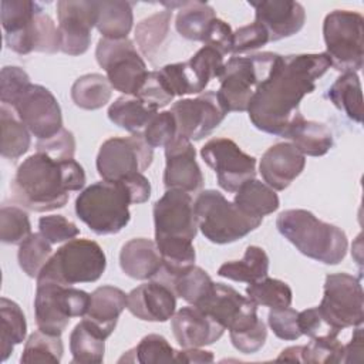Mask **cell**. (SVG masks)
Here are the masks:
<instances>
[{"instance_id": "obj_33", "label": "cell", "mask_w": 364, "mask_h": 364, "mask_svg": "<svg viewBox=\"0 0 364 364\" xmlns=\"http://www.w3.org/2000/svg\"><path fill=\"white\" fill-rule=\"evenodd\" d=\"M162 259V267L172 277H178L195 266V247L191 239L173 236H155Z\"/></svg>"}, {"instance_id": "obj_2", "label": "cell", "mask_w": 364, "mask_h": 364, "mask_svg": "<svg viewBox=\"0 0 364 364\" xmlns=\"http://www.w3.org/2000/svg\"><path fill=\"white\" fill-rule=\"evenodd\" d=\"M84 185L85 172L74 158L57 161L36 152L18 165L10 189L24 209L48 212L64 208L68 192L80 191Z\"/></svg>"}, {"instance_id": "obj_59", "label": "cell", "mask_w": 364, "mask_h": 364, "mask_svg": "<svg viewBox=\"0 0 364 364\" xmlns=\"http://www.w3.org/2000/svg\"><path fill=\"white\" fill-rule=\"evenodd\" d=\"M297 324L301 336H307L310 338L321 337V336H338L340 331L330 327L323 316L320 314L317 307L306 309L303 311H299L297 314Z\"/></svg>"}, {"instance_id": "obj_40", "label": "cell", "mask_w": 364, "mask_h": 364, "mask_svg": "<svg viewBox=\"0 0 364 364\" xmlns=\"http://www.w3.org/2000/svg\"><path fill=\"white\" fill-rule=\"evenodd\" d=\"M64 346L61 336H51L41 330L31 333L26 341L20 361L31 363H54L58 364L63 358Z\"/></svg>"}, {"instance_id": "obj_45", "label": "cell", "mask_w": 364, "mask_h": 364, "mask_svg": "<svg viewBox=\"0 0 364 364\" xmlns=\"http://www.w3.org/2000/svg\"><path fill=\"white\" fill-rule=\"evenodd\" d=\"M31 235L28 213L14 205H3L0 209V239L3 243L20 245Z\"/></svg>"}, {"instance_id": "obj_58", "label": "cell", "mask_w": 364, "mask_h": 364, "mask_svg": "<svg viewBox=\"0 0 364 364\" xmlns=\"http://www.w3.org/2000/svg\"><path fill=\"white\" fill-rule=\"evenodd\" d=\"M202 43L208 47L215 48L222 55L230 54L232 47H233L232 27L226 21H223L222 18L215 17L209 24Z\"/></svg>"}, {"instance_id": "obj_27", "label": "cell", "mask_w": 364, "mask_h": 364, "mask_svg": "<svg viewBox=\"0 0 364 364\" xmlns=\"http://www.w3.org/2000/svg\"><path fill=\"white\" fill-rule=\"evenodd\" d=\"M172 11L162 10L144 20L135 27V41L139 53L149 60L152 65H156L166 48V43L171 34Z\"/></svg>"}, {"instance_id": "obj_19", "label": "cell", "mask_w": 364, "mask_h": 364, "mask_svg": "<svg viewBox=\"0 0 364 364\" xmlns=\"http://www.w3.org/2000/svg\"><path fill=\"white\" fill-rule=\"evenodd\" d=\"M164 185L166 189L196 192L203 186V175L196 162V151L188 138L176 135L165 146Z\"/></svg>"}, {"instance_id": "obj_14", "label": "cell", "mask_w": 364, "mask_h": 364, "mask_svg": "<svg viewBox=\"0 0 364 364\" xmlns=\"http://www.w3.org/2000/svg\"><path fill=\"white\" fill-rule=\"evenodd\" d=\"M179 136L200 141L216 129L228 115L215 91H203L195 98H183L169 109Z\"/></svg>"}, {"instance_id": "obj_23", "label": "cell", "mask_w": 364, "mask_h": 364, "mask_svg": "<svg viewBox=\"0 0 364 364\" xmlns=\"http://www.w3.org/2000/svg\"><path fill=\"white\" fill-rule=\"evenodd\" d=\"M304 166L306 156L291 142H277L262 155L259 172L272 189L284 191Z\"/></svg>"}, {"instance_id": "obj_31", "label": "cell", "mask_w": 364, "mask_h": 364, "mask_svg": "<svg viewBox=\"0 0 364 364\" xmlns=\"http://www.w3.org/2000/svg\"><path fill=\"white\" fill-rule=\"evenodd\" d=\"M132 7L134 3L129 1H98V16L95 27L102 38H128V34L132 30L134 24Z\"/></svg>"}, {"instance_id": "obj_62", "label": "cell", "mask_w": 364, "mask_h": 364, "mask_svg": "<svg viewBox=\"0 0 364 364\" xmlns=\"http://www.w3.org/2000/svg\"><path fill=\"white\" fill-rule=\"evenodd\" d=\"M301 350H303V346H291V347H287L284 348L277 360H286V361H293V363H303L301 361Z\"/></svg>"}, {"instance_id": "obj_57", "label": "cell", "mask_w": 364, "mask_h": 364, "mask_svg": "<svg viewBox=\"0 0 364 364\" xmlns=\"http://www.w3.org/2000/svg\"><path fill=\"white\" fill-rule=\"evenodd\" d=\"M229 334H230V341L236 350H239L243 354H253L264 346V341L267 337V328H266V324L259 318V321L253 327L245 331L229 333Z\"/></svg>"}, {"instance_id": "obj_10", "label": "cell", "mask_w": 364, "mask_h": 364, "mask_svg": "<svg viewBox=\"0 0 364 364\" xmlns=\"http://www.w3.org/2000/svg\"><path fill=\"white\" fill-rule=\"evenodd\" d=\"M95 58L107 73L112 88L125 95L135 97L149 73L144 58L129 38L109 40L101 37L95 48Z\"/></svg>"}, {"instance_id": "obj_6", "label": "cell", "mask_w": 364, "mask_h": 364, "mask_svg": "<svg viewBox=\"0 0 364 364\" xmlns=\"http://www.w3.org/2000/svg\"><path fill=\"white\" fill-rule=\"evenodd\" d=\"M198 229L212 243H233L256 228L263 219L243 213L233 202H229L220 192L206 189L195 200Z\"/></svg>"}, {"instance_id": "obj_22", "label": "cell", "mask_w": 364, "mask_h": 364, "mask_svg": "<svg viewBox=\"0 0 364 364\" xmlns=\"http://www.w3.org/2000/svg\"><path fill=\"white\" fill-rule=\"evenodd\" d=\"M127 309L144 321H168L176 310L175 291L159 282L144 283L127 294Z\"/></svg>"}, {"instance_id": "obj_36", "label": "cell", "mask_w": 364, "mask_h": 364, "mask_svg": "<svg viewBox=\"0 0 364 364\" xmlns=\"http://www.w3.org/2000/svg\"><path fill=\"white\" fill-rule=\"evenodd\" d=\"M112 95V85L108 78L98 73H91L77 78L71 87L73 102L88 111L100 109L109 102Z\"/></svg>"}, {"instance_id": "obj_52", "label": "cell", "mask_w": 364, "mask_h": 364, "mask_svg": "<svg viewBox=\"0 0 364 364\" xmlns=\"http://www.w3.org/2000/svg\"><path fill=\"white\" fill-rule=\"evenodd\" d=\"M30 84V77L23 68L16 65L3 67L0 74V100L3 105L13 107Z\"/></svg>"}, {"instance_id": "obj_44", "label": "cell", "mask_w": 364, "mask_h": 364, "mask_svg": "<svg viewBox=\"0 0 364 364\" xmlns=\"http://www.w3.org/2000/svg\"><path fill=\"white\" fill-rule=\"evenodd\" d=\"M213 283L215 282L202 267L193 266L173 279V291L186 303L196 306L210 291Z\"/></svg>"}, {"instance_id": "obj_38", "label": "cell", "mask_w": 364, "mask_h": 364, "mask_svg": "<svg viewBox=\"0 0 364 364\" xmlns=\"http://www.w3.org/2000/svg\"><path fill=\"white\" fill-rule=\"evenodd\" d=\"M216 17L213 7L203 1H183L175 18L176 31L186 40L203 41L210 21Z\"/></svg>"}, {"instance_id": "obj_8", "label": "cell", "mask_w": 364, "mask_h": 364, "mask_svg": "<svg viewBox=\"0 0 364 364\" xmlns=\"http://www.w3.org/2000/svg\"><path fill=\"white\" fill-rule=\"evenodd\" d=\"M364 18L357 11L334 10L323 23L326 54L340 73H357L364 58Z\"/></svg>"}, {"instance_id": "obj_50", "label": "cell", "mask_w": 364, "mask_h": 364, "mask_svg": "<svg viewBox=\"0 0 364 364\" xmlns=\"http://www.w3.org/2000/svg\"><path fill=\"white\" fill-rule=\"evenodd\" d=\"M178 135L176 122L171 111L156 112L144 129L142 138L152 148H165Z\"/></svg>"}, {"instance_id": "obj_56", "label": "cell", "mask_w": 364, "mask_h": 364, "mask_svg": "<svg viewBox=\"0 0 364 364\" xmlns=\"http://www.w3.org/2000/svg\"><path fill=\"white\" fill-rule=\"evenodd\" d=\"M269 34L266 28L259 23H252L243 27H239L233 31V54H243L247 51L257 50L269 43Z\"/></svg>"}, {"instance_id": "obj_32", "label": "cell", "mask_w": 364, "mask_h": 364, "mask_svg": "<svg viewBox=\"0 0 364 364\" xmlns=\"http://www.w3.org/2000/svg\"><path fill=\"white\" fill-rule=\"evenodd\" d=\"M267 272L269 256L260 246H247L240 260L226 262L218 269L220 277L249 284L266 277Z\"/></svg>"}, {"instance_id": "obj_17", "label": "cell", "mask_w": 364, "mask_h": 364, "mask_svg": "<svg viewBox=\"0 0 364 364\" xmlns=\"http://www.w3.org/2000/svg\"><path fill=\"white\" fill-rule=\"evenodd\" d=\"M98 1H57L61 50L68 55L84 54L91 44V30L97 24Z\"/></svg>"}, {"instance_id": "obj_21", "label": "cell", "mask_w": 364, "mask_h": 364, "mask_svg": "<svg viewBox=\"0 0 364 364\" xmlns=\"http://www.w3.org/2000/svg\"><path fill=\"white\" fill-rule=\"evenodd\" d=\"M171 327L182 348L205 347L218 341L225 327L196 306L179 309L171 318Z\"/></svg>"}, {"instance_id": "obj_5", "label": "cell", "mask_w": 364, "mask_h": 364, "mask_svg": "<svg viewBox=\"0 0 364 364\" xmlns=\"http://www.w3.org/2000/svg\"><path fill=\"white\" fill-rule=\"evenodd\" d=\"M107 267L101 246L90 239H71L57 249L37 276V282L64 286L97 282Z\"/></svg>"}, {"instance_id": "obj_42", "label": "cell", "mask_w": 364, "mask_h": 364, "mask_svg": "<svg viewBox=\"0 0 364 364\" xmlns=\"http://www.w3.org/2000/svg\"><path fill=\"white\" fill-rule=\"evenodd\" d=\"M53 255L51 243L38 232L31 233L18 245L17 259L21 270L28 277H36Z\"/></svg>"}, {"instance_id": "obj_51", "label": "cell", "mask_w": 364, "mask_h": 364, "mask_svg": "<svg viewBox=\"0 0 364 364\" xmlns=\"http://www.w3.org/2000/svg\"><path fill=\"white\" fill-rule=\"evenodd\" d=\"M135 97L144 101L146 105H149L155 111L166 107L175 98V95L172 94V91L169 90V87L166 85L165 80L162 78L158 70L148 73L141 90Z\"/></svg>"}, {"instance_id": "obj_34", "label": "cell", "mask_w": 364, "mask_h": 364, "mask_svg": "<svg viewBox=\"0 0 364 364\" xmlns=\"http://www.w3.org/2000/svg\"><path fill=\"white\" fill-rule=\"evenodd\" d=\"M70 351L73 364H100L104 360L105 338L82 318L70 334Z\"/></svg>"}, {"instance_id": "obj_37", "label": "cell", "mask_w": 364, "mask_h": 364, "mask_svg": "<svg viewBox=\"0 0 364 364\" xmlns=\"http://www.w3.org/2000/svg\"><path fill=\"white\" fill-rule=\"evenodd\" d=\"M27 334V323L20 306L7 299H0V341L1 360L6 361L16 344H21Z\"/></svg>"}, {"instance_id": "obj_30", "label": "cell", "mask_w": 364, "mask_h": 364, "mask_svg": "<svg viewBox=\"0 0 364 364\" xmlns=\"http://www.w3.org/2000/svg\"><path fill=\"white\" fill-rule=\"evenodd\" d=\"M233 203L246 215L263 219L279 209V196L269 185L257 179L246 181L237 191Z\"/></svg>"}, {"instance_id": "obj_48", "label": "cell", "mask_w": 364, "mask_h": 364, "mask_svg": "<svg viewBox=\"0 0 364 364\" xmlns=\"http://www.w3.org/2000/svg\"><path fill=\"white\" fill-rule=\"evenodd\" d=\"M344 346L337 336H321L311 338L303 346L301 361L309 364H334L343 363Z\"/></svg>"}, {"instance_id": "obj_54", "label": "cell", "mask_w": 364, "mask_h": 364, "mask_svg": "<svg viewBox=\"0 0 364 364\" xmlns=\"http://www.w3.org/2000/svg\"><path fill=\"white\" fill-rule=\"evenodd\" d=\"M297 314L299 311H296L290 306L282 309H272L267 314L269 327L272 328L274 336L282 340H297L301 336L297 324Z\"/></svg>"}, {"instance_id": "obj_18", "label": "cell", "mask_w": 364, "mask_h": 364, "mask_svg": "<svg viewBox=\"0 0 364 364\" xmlns=\"http://www.w3.org/2000/svg\"><path fill=\"white\" fill-rule=\"evenodd\" d=\"M155 236L186 237L193 240L198 233L195 202L189 192L181 189H166L154 203Z\"/></svg>"}, {"instance_id": "obj_43", "label": "cell", "mask_w": 364, "mask_h": 364, "mask_svg": "<svg viewBox=\"0 0 364 364\" xmlns=\"http://www.w3.org/2000/svg\"><path fill=\"white\" fill-rule=\"evenodd\" d=\"M0 7V20L4 36L21 31L40 11H43V6L31 0H3Z\"/></svg>"}, {"instance_id": "obj_53", "label": "cell", "mask_w": 364, "mask_h": 364, "mask_svg": "<svg viewBox=\"0 0 364 364\" xmlns=\"http://www.w3.org/2000/svg\"><path fill=\"white\" fill-rule=\"evenodd\" d=\"M40 233L51 243L57 245L61 242H68L80 235L77 225L63 215H48L38 219Z\"/></svg>"}, {"instance_id": "obj_28", "label": "cell", "mask_w": 364, "mask_h": 364, "mask_svg": "<svg viewBox=\"0 0 364 364\" xmlns=\"http://www.w3.org/2000/svg\"><path fill=\"white\" fill-rule=\"evenodd\" d=\"M286 138L306 156H323L333 148V134L330 128L317 121H309L304 117L299 118Z\"/></svg>"}, {"instance_id": "obj_7", "label": "cell", "mask_w": 364, "mask_h": 364, "mask_svg": "<svg viewBox=\"0 0 364 364\" xmlns=\"http://www.w3.org/2000/svg\"><path fill=\"white\" fill-rule=\"evenodd\" d=\"M279 54L264 51L247 57H232L225 63L216 91L226 112H245L256 88L270 74Z\"/></svg>"}, {"instance_id": "obj_11", "label": "cell", "mask_w": 364, "mask_h": 364, "mask_svg": "<svg viewBox=\"0 0 364 364\" xmlns=\"http://www.w3.org/2000/svg\"><path fill=\"white\" fill-rule=\"evenodd\" d=\"M317 309L326 323L337 331L361 326L364 296L360 279L348 273L327 274L323 299Z\"/></svg>"}, {"instance_id": "obj_46", "label": "cell", "mask_w": 364, "mask_h": 364, "mask_svg": "<svg viewBox=\"0 0 364 364\" xmlns=\"http://www.w3.org/2000/svg\"><path fill=\"white\" fill-rule=\"evenodd\" d=\"M188 65L203 92L210 80L219 78L225 68L223 55L212 47L203 46L188 61Z\"/></svg>"}, {"instance_id": "obj_15", "label": "cell", "mask_w": 364, "mask_h": 364, "mask_svg": "<svg viewBox=\"0 0 364 364\" xmlns=\"http://www.w3.org/2000/svg\"><path fill=\"white\" fill-rule=\"evenodd\" d=\"M13 108L18 119L37 139H47L63 128L61 107L57 98L40 84H30Z\"/></svg>"}, {"instance_id": "obj_1", "label": "cell", "mask_w": 364, "mask_h": 364, "mask_svg": "<svg viewBox=\"0 0 364 364\" xmlns=\"http://www.w3.org/2000/svg\"><path fill=\"white\" fill-rule=\"evenodd\" d=\"M331 67L326 53L277 55L270 74L256 88L247 114L252 124L272 135L286 138L301 118L300 102L316 90L318 80Z\"/></svg>"}, {"instance_id": "obj_26", "label": "cell", "mask_w": 364, "mask_h": 364, "mask_svg": "<svg viewBox=\"0 0 364 364\" xmlns=\"http://www.w3.org/2000/svg\"><path fill=\"white\" fill-rule=\"evenodd\" d=\"M122 272L135 280H148L162 269V259L156 243L151 239L135 237L128 240L119 252Z\"/></svg>"}, {"instance_id": "obj_13", "label": "cell", "mask_w": 364, "mask_h": 364, "mask_svg": "<svg viewBox=\"0 0 364 364\" xmlns=\"http://www.w3.org/2000/svg\"><path fill=\"white\" fill-rule=\"evenodd\" d=\"M200 156L218 176V185L226 192H236L246 181L256 176V158L243 152L229 138H212L200 148Z\"/></svg>"}, {"instance_id": "obj_12", "label": "cell", "mask_w": 364, "mask_h": 364, "mask_svg": "<svg viewBox=\"0 0 364 364\" xmlns=\"http://www.w3.org/2000/svg\"><path fill=\"white\" fill-rule=\"evenodd\" d=\"M154 148L142 136H114L102 142L97 155V171L104 181L115 182L146 171Z\"/></svg>"}, {"instance_id": "obj_29", "label": "cell", "mask_w": 364, "mask_h": 364, "mask_svg": "<svg viewBox=\"0 0 364 364\" xmlns=\"http://www.w3.org/2000/svg\"><path fill=\"white\" fill-rule=\"evenodd\" d=\"M156 112L158 111L146 105L139 98L124 95L117 98L108 107L107 114L114 125L131 132L132 135L142 136L145 127Z\"/></svg>"}, {"instance_id": "obj_35", "label": "cell", "mask_w": 364, "mask_h": 364, "mask_svg": "<svg viewBox=\"0 0 364 364\" xmlns=\"http://www.w3.org/2000/svg\"><path fill=\"white\" fill-rule=\"evenodd\" d=\"M328 100L336 108L343 111L351 121H363V94L361 82L357 73L341 74L327 92Z\"/></svg>"}, {"instance_id": "obj_61", "label": "cell", "mask_w": 364, "mask_h": 364, "mask_svg": "<svg viewBox=\"0 0 364 364\" xmlns=\"http://www.w3.org/2000/svg\"><path fill=\"white\" fill-rule=\"evenodd\" d=\"M215 360L212 351L200 350V347H191L175 350V363H212Z\"/></svg>"}, {"instance_id": "obj_25", "label": "cell", "mask_w": 364, "mask_h": 364, "mask_svg": "<svg viewBox=\"0 0 364 364\" xmlns=\"http://www.w3.org/2000/svg\"><path fill=\"white\" fill-rule=\"evenodd\" d=\"M127 309V294L114 286H100L91 293L90 306L84 316L104 338H108L117 327L121 313Z\"/></svg>"}, {"instance_id": "obj_16", "label": "cell", "mask_w": 364, "mask_h": 364, "mask_svg": "<svg viewBox=\"0 0 364 364\" xmlns=\"http://www.w3.org/2000/svg\"><path fill=\"white\" fill-rule=\"evenodd\" d=\"M196 307L208 313L229 333L245 331L259 321L257 304L223 283H213L210 291Z\"/></svg>"}, {"instance_id": "obj_49", "label": "cell", "mask_w": 364, "mask_h": 364, "mask_svg": "<svg viewBox=\"0 0 364 364\" xmlns=\"http://www.w3.org/2000/svg\"><path fill=\"white\" fill-rule=\"evenodd\" d=\"M158 71L175 97L202 92L188 65V61L166 64Z\"/></svg>"}, {"instance_id": "obj_9", "label": "cell", "mask_w": 364, "mask_h": 364, "mask_svg": "<svg viewBox=\"0 0 364 364\" xmlns=\"http://www.w3.org/2000/svg\"><path fill=\"white\" fill-rule=\"evenodd\" d=\"M91 294L73 286L55 282H37L34 296V317L38 330L61 336L73 317H84Z\"/></svg>"}, {"instance_id": "obj_39", "label": "cell", "mask_w": 364, "mask_h": 364, "mask_svg": "<svg viewBox=\"0 0 364 364\" xmlns=\"http://www.w3.org/2000/svg\"><path fill=\"white\" fill-rule=\"evenodd\" d=\"M1 124V155L7 159H17L24 155L31 144L30 131L7 105L0 107Z\"/></svg>"}, {"instance_id": "obj_24", "label": "cell", "mask_w": 364, "mask_h": 364, "mask_svg": "<svg viewBox=\"0 0 364 364\" xmlns=\"http://www.w3.org/2000/svg\"><path fill=\"white\" fill-rule=\"evenodd\" d=\"M6 46L21 55L33 51L54 54L61 50V40L58 26L54 20L43 11H40L31 23L21 31L10 36H4Z\"/></svg>"}, {"instance_id": "obj_20", "label": "cell", "mask_w": 364, "mask_h": 364, "mask_svg": "<svg viewBox=\"0 0 364 364\" xmlns=\"http://www.w3.org/2000/svg\"><path fill=\"white\" fill-rule=\"evenodd\" d=\"M249 4L255 9V21L266 28L270 41L291 37L304 26L306 10L299 1L263 0Z\"/></svg>"}, {"instance_id": "obj_3", "label": "cell", "mask_w": 364, "mask_h": 364, "mask_svg": "<svg viewBox=\"0 0 364 364\" xmlns=\"http://www.w3.org/2000/svg\"><path fill=\"white\" fill-rule=\"evenodd\" d=\"M276 228L304 256L324 264H338L347 255L348 240L340 228L317 219L306 209L283 210Z\"/></svg>"}, {"instance_id": "obj_47", "label": "cell", "mask_w": 364, "mask_h": 364, "mask_svg": "<svg viewBox=\"0 0 364 364\" xmlns=\"http://www.w3.org/2000/svg\"><path fill=\"white\" fill-rule=\"evenodd\" d=\"M134 357L132 363L141 364H161V363H175V350L168 343V340L159 334L145 336L136 347L128 351Z\"/></svg>"}, {"instance_id": "obj_4", "label": "cell", "mask_w": 364, "mask_h": 364, "mask_svg": "<svg viewBox=\"0 0 364 364\" xmlns=\"http://www.w3.org/2000/svg\"><path fill=\"white\" fill-rule=\"evenodd\" d=\"M132 195L122 181H100L75 199V213L95 235H115L129 222Z\"/></svg>"}, {"instance_id": "obj_60", "label": "cell", "mask_w": 364, "mask_h": 364, "mask_svg": "<svg viewBox=\"0 0 364 364\" xmlns=\"http://www.w3.org/2000/svg\"><path fill=\"white\" fill-rule=\"evenodd\" d=\"M363 361V328L360 326L355 327L351 341L344 346V357L343 363H361Z\"/></svg>"}, {"instance_id": "obj_41", "label": "cell", "mask_w": 364, "mask_h": 364, "mask_svg": "<svg viewBox=\"0 0 364 364\" xmlns=\"http://www.w3.org/2000/svg\"><path fill=\"white\" fill-rule=\"evenodd\" d=\"M247 297L257 306L270 309L289 307L293 300V293L286 282L273 277H263L246 287Z\"/></svg>"}, {"instance_id": "obj_55", "label": "cell", "mask_w": 364, "mask_h": 364, "mask_svg": "<svg viewBox=\"0 0 364 364\" xmlns=\"http://www.w3.org/2000/svg\"><path fill=\"white\" fill-rule=\"evenodd\" d=\"M36 148L37 152H44L57 161L71 159L75 154V138L71 131L61 128L55 135L47 139H37Z\"/></svg>"}]
</instances>
